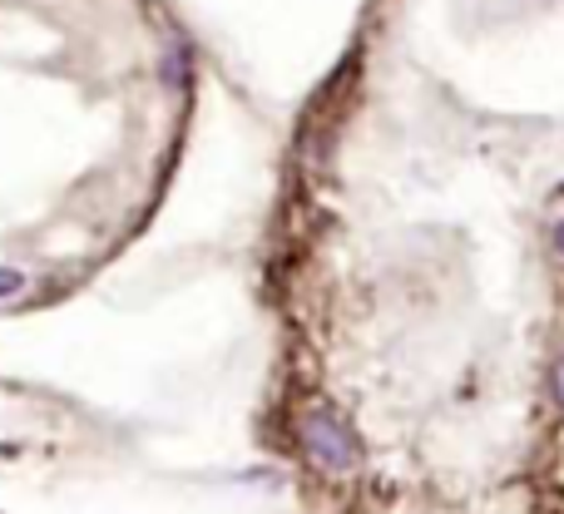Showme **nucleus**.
<instances>
[{"instance_id":"39448f33","label":"nucleus","mask_w":564,"mask_h":514,"mask_svg":"<svg viewBox=\"0 0 564 514\" xmlns=\"http://www.w3.org/2000/svg\"><path fill=\"white\" fill-rule=\"evenodd\" d=\"M555 248H560V253H564V223L555 228Z\"/></svg>"},{"instance_id":"f257e3e1","label":"nucleus","mask_w":564,"mask_h":514,"mask_svg":"<svg viewBox=\"0 0 564 514\" xmlns=\"http://www.w3.org/2000/svg\"><path fill=\"white\" fill-rule=\"evenodd\" d=\"M302 446H307V456L317 460L322 470H332V475H347V470L361 466V450H357V440H351V430L341 426L337 416H327V411H312V416L302 420Z\"/></svg>"},{"instance_id":"7ed1b4c3","label":"nucleus","mask_w":564,"mask_h":514,"mask_svg":"<svg viewBox=\"0 0 564 514\" xmlns=\"http://www.w3.org/2000/svg\"><path fill=\"white\" fill-rule=\"evenodd\" d=\"M184 65H188V59H184V50H174V55H169L164 59V75H169V85H184Z\"/></svg>"},{"instance_id":"20e7f679","label":"nucleus","mask_w":564,"mask_h":514,"mask_svg":"<svg viewBox=\"0 0 564 514\" xmlns=\"http://www.w3.org/2000/svg\"><path fill=\"white\" fill-rule=\"evenodd\" d=\"M550 391H555V406L564 411V357L555 361V371H550Z\"/></svg>"},{"instance_id":"f03ea898","label":"nucleus","mask_w":564,"mask_h":514,"mask_svg":"<svg viewBox=\"0 0 564 514\" xmlns=\"http://www.w3.org/2000/svg\"><path fill=\"white\" fill-rule=\"evenodd\" d=\"M20 287H25V272H15V267H0V297H15Z\"/></svg>"}]
</instances>
